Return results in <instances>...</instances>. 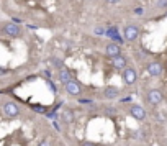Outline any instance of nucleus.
<instances>
[{
    "label": "nucleus",
    "instance_id": "1a4fd4ad",
    "mask_svg": "<svg viewBox=\"0 0 167 146\" xmlns=\"http://www.w3.org/2000/svg\"><path fill=\"white\" fill-rule=\"evenodd\" d=\"M105 35L108 36L112 41H115V43H118V44H121L123 43V38L120 36V33H118V28L116 26H110L108 30H107V33Z\"/></svg>",
    "mask_w": 167,
    "mask_h": 146
},
{
    "label": "nucleus",
    "instance_id": "412c9836",
    "mask_svg": "<svg viewBox=\"0 0 167 146\" xmlns=\"http://www.w3.org/2000/svg\"><path fill=\"white\" fill-rule=\"evenodd\" d=\"M47 86H49V89H51V90H52V92L56 94V86H54V84H52V82L49 81V82H47Z\"/></svg>",
    "mask_w": 167,
    "mask_h": 146
},
{
    "label": "nucleus",
    "instance_id": "423d86ee",
    "mask_svg": "<svg viewBox=\"0 0 167 146\" xmlns=\"http://www.w3.org/2000/svg\"><path fill=\"white\" fill-rule=\"evenodd\" d=\"M147 102L151 103V105H159V103L162 102V94H161V90H157V89H152V90H149L147 92Z\"/></svg>",
    "mask_w": 167,
    "mask_h": 146
},
{
    "label": "nucleus",
    "instance_id": "a211bd4d",
    "mask_svg": "<svg viewBox=\"0 0 167 146\" xmlns=\"http://www.w3.org/2000/svg\"><path fill=\"white\" fill-rule=\"evenodd\" d=\"M95 33H97V35H105L107 30H105V28H95Z\"/></svg>",
    "mask_w": 167,
    "mask_h": 146
},
{
    "label": "nucleus",
    "instance_id": "4be33fe9",
    "mask_svg": "<svg viewBox=\"0 0 167 146\" xmlns=\"http://www.w3.org/2000/svg\"><path fill=\"white\" fill-rule=\"evenodd\" d=\"M157 7H167V0H161V2L157 3Z\"/></svg>",
    "mask_w": 167,
    "mask_h": 146
},
{
    "label": "nucleus",
    "instance_id": "f03ea898",
    "mask_svg": "<svg viewBox=\"0 0 167 146\" xmlns=\"http://www.w3.org/2000/svg\"><path fill=\"white\" fill-rule=\"evenodd\" d=\"M123 36H125L126 41H135L138 36H139V28L135 26V25H126L125 26V31H123Z\"/></svg>",
    "mask_w": 167,
    "mask_h": 146
},
{
    "label": "nucleus",
    "instance_id": "9d476101",
    "mask_svg": "<svg viewBox=\"0 0 167 146\" xmlns=\"http://www.w3.org/2000/svg\"><path fill=\"white\" fill-rule=\"evenodd\" d=\"M105 51H107V54L110 56V58H115V56L121 54V48H120V44L115 43V41L108 43V44H107V48H105Z\"/></svg>",
    "mask_w": 167,
    "mask_h": 146
},
{
    "label": "nucleus",
    "instance_id": "6ab92c4d",
    "mask_svg": "<svg viewBox=\"0 0 167 146\" xmlns=\"http://www.w3.org/2000/svg\"><path fill=\"white\" fill-rule=\"evenodd\" d=\"M80 146H97V144L92 143V141H82V143H80Z\"/></svg>",
    "mask_w": 167,
    "mask_h": 146
},
{
    "label": "nucleus",
    "instance_id": "f3484780",
    "mask_svg": "<svg viewBox=\"0 0 167 146\" xmlns=\"http://www.w3.org/2000/svg\"><path fill=\"white\" fill-rule=\"evenodd\" d=\"M33 110H36V112H44L46 108L43 107V105H33Z\"/></svg>",
    "mask_w": 167,
    "mask_h": 146
},
{
    "label": "nucleus",
    "instance_id": "aec40b11",
    "mask_svg": "<svg viewBox=\"0 0 167 146\" xmlns=\"http://www.w3.org/2000/svg\"><path fill=\"white\" fill-rule=\"evenodd\" d=\"M38 146H51V143H49L47 140H43V141H41V143L38 144Z\"/></svg>",
    "mask_w": 167,
    "mask_h": 146
},
{
    "label": "nucleus",
    "instance_id": "7ed1b4c3",
    "mask_svg": "<svg viewBox=\"0 0 167 146\" xmlns=\"http://www.w3.org/2000/svg\"><path fill=\"white\" fill-rule=\"evenodd\" d=\"M3 113L7 117H18L20 115V108L15 102H5L3 103Z\"/></svg>",
    "mask_w": 167,
    "mask_h": 146
},
{
    "label": "nucleus",
    "instance_id": "9b49d317",
    "mask_svg": "<svg viewBox=\"0 0 167 146\" xmlns=\"http://www.w3.org/2000/svg\"><path fill=\"white\" fill-rule=\"evenodd\" d=\"M112 64H113V67H115V69H125L126 64H128V61H126L125 56L118 54V56H115V58H112Z\"/></svg>",
    "mask_w": 167,
    "mask_h": 146
},
{
    "label": "nucleus",
    "instance_id": "6e6552de",
    "mask_svg": "<svg viewBox=\"0 0 167 146\" xmlns=\"http://www.w3.org/2000/svg\"><path fill=\"white\" fill-rule=\"evenodd\" d=\"M147 72H149L151 76H161L162 74V64L159 61H151V63H147Z\"/></svg>",
    "mask_w": 167,
    "mask_h": 146
},
{
    "label": "nucleus",
    "instance_id": "f8f14e48",
    "mask_svg": "<svg viewBox=\"0 0 167 146\" xmlns=\"http://www.w3.org/2000/svg\"><path fill=\"white\" fill-rule=\"evenodd\" d=\"M118 95H120V89H118V87L110 86V87H107V89L103 90V97H105V98H110V100H115Z\"/></svg>",
    "mask_w": 167,
    "mask_h": 146
},
{
    "label": "nucleus",
    "instance_id": "0eeeda50",
    "mask_svg": "<svg viewBox=\"0 0 167 146\" xmlns=\"http://www.w3.org/2000/svg\"><path fill=\"white\" fill-rule=\"evenodd\" d=\"M3 33H5L7 36H13V38H17V36L21 35V30H20V26H18L17 23H7V25L3 26Z\"/></svg>",
    "mask_w": 167,
    "mask_h": 146
},
{
    "label": "nucleus",
    "instance_id": "ddd939ff",
    "mask_svg": "<svg viewBox=\"0 0 167 146\" xmlns=\"http://www.w3.org/2000/svg\"><path fill=\"white\" fill-rule=\"evenodd\" d=\"M69 81H72V72H70L67 67H64V66H63V67L59 69V82L66 84Z\"/></svg>",
    "mask_w": 167,
    "mask_h": 146
},
{
    "label": "nucleus",
    "instance_id": "2eb2a0df",
    "mask_svg": "<svg viewBox=\"0 0 167 146\" xmlns=\"http://www.w3.org/2000/svg\"><path fill=\"white\" fill-rule=\"evenodd\" d=\"M80 105H93V100L92 98H79L77 100Z\"/></svg>",
    "mask_w": 167,
    "mask_h": 146
},
{
    "label": "nucleus",
    "instance_id": "39448f33",
    "mask_svg": "<svg viewBox=\"0 0 167 146\" xmlns=\"http://www.w3.org/2000/svg\"><path fill=\"white\" fill-rule=\"evenodd\" d=\"M136 79H138V74H136V71L133 67H125V69H123V81H125L128 86L135 84Z\"/></svg>",
    "mask_w": 167,
    "mask_h": 146
},
{
    "label": "nucleus",
    "instance_id": "b1692460",
    "mask_svg": "<svg viewBox=\"0 0 167 146\" xmlns=\"http://www.w3.org/2000/svg\"><path fill=\"white\" fill-rule=\"evenodd\" d=\"M105 2H108V3H118L120 0H105Z\"/></svg>",
    "mask_w": 167,
    "mask_h": 146
},
{
    "label": "nucleus",
    "instance_id": "dca6fc26",
    "mask_svg": "<svg viewBox=\"0 0 167 146\" xmlns=\"http://www.w3.org/2000/svg\"><path fill=\"white\" fill-rule=\"evenodd\" d=\"M135 15H138V17L144 15V8H142V7H136L135 8Z\"/></svg>",
    "mask_w": 167,
    "mask_h": 146
},
{
    "label": "nucleus",
    "instance_id": "5701e85b",
    "mask_svg": "<svg viewBox=\"0 0 167 146\" xmlns=\"http://www.w3.org/2000/svg\"><path fill=\"white\" fill-rule=\"evenodd\" d=\"M121 102H123V103H128V102H131V97H125V98H121Z\"/></svg>",
    "mask_w": 167,
    "mask_h": 146
},
{
    "label": "nucleus",
    "instance_id": "20e7f679",
    "mask_svg": "<svg viewBox=\"0 0 167 146\" xmlns=\"http://www.w3.org/2000/svg\"><path fill=\"white\" fill-rule=\"evenodd\" d=\"M130 115L133 117V118L139 120V121L146 120V110L141 105H131L130 107Z\"/></svg>",
    "mask_w": 167,
    "mask_h": 146
},
{
    "label": "nucleus",
    "instance_id": "4468645a",
    "mask_svg": "<svg viewBox=\"0 0 167 146\" xmlns=\"http://www.w3.org/2000/svg\"><path fill=\"white\" fill-rule=\"evenodd\" d=\"M61 118H63L66 123H72L74 120V115H72V110H64L63 113H61Z\"/></svg>",
    "mask_w": 167,
    "mask_h": 146
},
{
    "label": "nucleus",
    "instance_id": "f257e3e1",
    "mask_svg": "<svg viewBox=\"0 0 167 146\" xmlns=\"http://www.w3.org/2000/svg\"><path fill=\"white\" fill-rule=\"evenodd\" d=\"M64 87H66V92H67L69 95H72V97H79L80 94H82V86H80V84L75 81V79H72V81H69V82H66Z\"/></svg>",
    "mask_w": 167,
    "mask_h": 146
}]
</instances>
